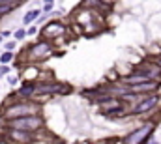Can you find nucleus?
<instances>
[{"label": "nucleus", "mask_w": 161, "mask_h": 144, "mask_svg": "<svg viewBox=\"0 0 161 144\" xmlns=\"http://www.w3.org/2000/svg\"><path fill=\"white\" fill-rule=\"evenodd\" d=\"M4 120H15V118H25V116H36L38 114V105L30 103V101H21V103H13L11 107L4 108Z\"/></svg>", "instance_id": "f257e3e1"}, {"label": "nucleus", "mask_w": 161, "mask_h": 144, "mask_svg": "<svg viewBox=\"0 0 161 144\" xmlns=\"http://www.w3.org/2000/svg\"><path fill=\"white\" fill-rule=\"evenodd\" d=\"M32 94H36V84L34 82H26L19 88V96L21 97H30Z\"/></svg>", "instance_id": "0eeeda50"}, {"label": "nucleus", "mask_w": 161, "mask_h": 144, "mask_svg": "<svg viewBox=\"0 0 161 144\" xmlns=\"http://www.w3.org/2000/svg\"><path fill=\"white\" fill-rule=\"evenodd\" d=\"M152 144H158V142H152Z\"/></svg>", "instance_id": "f3484780"}, {"label": "nucleus", "mask_w": 161, "mask_h": 144, "mask_svg": "<svg viewBox=\"0 0 161 144\" xmlns=\"http://www.w3.org/2000/svg\"><path fill=\"white\" fill-rule=\"evenodd\" d=\"M11 60H13V53H8V51H6V53L0 54V62H2V66H8Z\"/></svg>", "instance_id": "9b49d317"}, {"label": "nucleus", "mask_w": 161, "mask_h": 144, "mask_svg": "<svg viewBox=\"0 0 161 144\" xmlns=\"http://www.w3.org/2000/svg\"><path fill=\"white\" fill-rule=\"evenodd\" d=\"M156 88H158V84H156L154 80H144V82H141V84H133V86H131L133 94H139V92H152V90H156Z\"/></svg>", "instance_id": "423d86ee"}, {"label": "nucleus", "mask_w": 161, "mask_h": 144, "mask_svg": "<svg viewBox=\"0 0 161 144\" xmlns=\"http://www.w3.org/2000/svg\"><path fill=\"white\" fill-rule=\"evenodd\" d=\"M9 135L13 137V139H17V141H21V142H28L32 137H30V133H23V131H11L9 129Z\"/></svg>", "instance_id": "1a4fd4ad"}, {"label": "nucleus", "mask_w": 161, "mask_h": 144, "mask_svg": "<svg viewBox=\"0 0 161 144\" xmlns=\"http://www.w3.org/2000/svg\"><path fill=\"white\" fill-rule=\"evenodd\" d=\"M19 6V2H0V15H4V13H9L13 8H17Z\"/></svg>", "instance_id": "9d476101"}, {"label": "nucleus", "mask_w": 161, "mask_h": 144, "mask_svg": "<svg viewBox=\"0 0 161 144\" xmlns=\"http://www.w3.org/2000/svg\"><path fill=\"white\" fill-rule=\"evenodd\" d=\"M53 6H54L53 2H45V6H43V11H51V9H53Z\"/></svg>", "instance_id": "4468645a"}, {"label": "nucleus", "mask_w": 161, "mask_h": 144, "mask_svg": "<svg viewBox=\"0 0 161 144\" xmlns=\"http://www.w3.org/2000/svg\"><path fill=\"white\" fill-rule=\"evenodd\" d=\"M51 53V45L47 43V41H38L32 49H30V58H43V56H47Z\"/></svg>", "instance_id": "20e7f679"}, {"label": "nucleus", "mask_w": 161, "mask_h": 144, "mask_svg": "<svg viewBox=\"0 0 161 144\" xmlns=\"http://www.w3.org/2000/svg\"><path fill=\"white\" fill-rule=\"evenodd\" d=\"M6 125L11 129V131H23V133H34L38 131L41 125H43V120L40 116H25V118H15V120H9L6 122Z\"/></svg>", "instance_id": "f03ea898"}, {"label": "nucleus", "mask_w": 161, "mask_h": 144, "mask_svg": "<svg viewBox=\"0 0 161 144\" xmlns=\"http://www.w3.org/2000/svg\"><path fill=\"white\" fill-rule=\"evenodd\" d=\"M6 49H8V53H11V51L15 49V41H9V43H6Z\"/></svg>", "instance_id": "2eb2a0df"}, {"label": "nucleus", "mask_w": 161, "mask_h": 144, "mask_svg": "<svg viewBox=\"0 0 161 144\" xmlns=\"http://www.w3.org/2000/svg\"><path fill=\"white\" fill-rule=\"evenodd\" d=\"M152 131H154V124H144V125H141L139 129H135L131 135H127L125 141H124V144H142L146 137L152 135Z\"/></svg>", "instance_id": "7ed1b4c3"}, {"label": "nucleus", "mask_w": 161, "mask_h": 144, "mask_svg": "<svg viewBox=\"0 0 161 144\" xmlns=\"http://www.w3.org/2000/svg\"><path fill=\"white\" fill-rule=\"evenodd\" d=\"M15 39H23V37L26 36V30H23V28H19V30H15Z\"/></svg>", "instance_id": "f8f14e48"}, {"label": "nucleus", "mask_w": 161, "mask_h": 144, "mask_svg": "<svg viewBox=\"0 0 161 144\" xmlns=\"http://www.w3.org/2000/svg\"><path fill=\"white\" fill-rule=\"evenodd\" d=\"M40 13H41L40 9H30V11H26V13H25V17H23V23H25V25L34 23V21L40 17Z\"/></svg>", "instance_id": "6e6552de"}, {"label": "nucleus", "mask_w": 161, "mask_h": 144, "mask_svg": "<svg viewBox=\"0 0 161 144\" xmlns=\"http://www.w3.org/2000/svg\"><path fill=\"white\" fill-rule=\"evenodd\" d=\"M8 73H9V68L8 66H0V77L2 75H8Z\"/></svg>", "instance_id": "ddd939ff"}, {"label": "nucleus", "mask_w": 161, "mask_h": 144, "mask_svg": "<svg viewBox=\"0 0 161 144\" xmlns=\"http://www.w3.org/2000/svg\"><path fill=\"white\" fill-rule=\"evenodd\" d=\"M0 43H2V34H0Z\"/></svg>", "instance_id": "dca6fc26"}, {"label": "nucleus", "mask_w": 161, "mask_h": 144, "mask_svg": "<svg viewBox=\"0 0 161 144\" xmlns=\"http://www.w3.org/2000/svg\"><path fill=\"white\" fill-rule=\"evenodd\" d=\"M156 103H158V96H148L146 99H142L137 107L133 108V114H142V112H148V110H152V108L156 107Z\"/></svg>", "instance_id": "39448f33"}]
</instances>
